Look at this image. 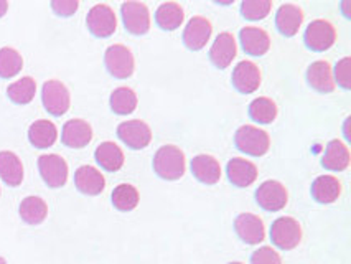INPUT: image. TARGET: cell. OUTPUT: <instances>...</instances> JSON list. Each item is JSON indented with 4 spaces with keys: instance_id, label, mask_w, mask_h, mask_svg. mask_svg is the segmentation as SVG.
Returning <instances> with one entry per match:
<instances>
[{
    "instance_id": "1",
    "label": "cell",
    "mask_w": 351,
    "mask_h": 264,
    "mask_svg": "<svg viewBox=\"0 0 351 264\" xmlns=\"http://www.w3.org/2000/svg\"><path fill=\"white\" fill-rule=\"evenodd\" d=\"M154 169L163 180H178L185 173V154L175 145H163L155 154Z\"/></svg>"
},
{
    "instance_id": "2",
    "label": "cell",
    "mask_w": 351,
    "mask_h": 264,
    "mask_svg": "<svg viewBox=\"0 0 351 264\" xmlns=\"http://www.w3.org/2000/svg\"><path fill=\"white\" fill-rule=\"evenodd\" d=\"M236 147L241 152L252 157H261L271 147V137L266 131L256 128V125H241L234 136Z\"/></svg>"
},
{
    "instance_id": "3",
    "label": "cell",
    "mask_w": 351,
    "mask_h": 264,
    "mask_svg": "<svg viewBox=\"0 0 351 264\" xmlns=\"http://www.w3.org/2000/svg\"><path fill=\"white\" fill-rule=\"evenodd\" d=\"M271 239L280 250H293V248L299 246L302 239L300 223L292 217L277 218L271 226Z\"/></svg>"
},
{
    "instance_id": "4",
    "label": "cell",
    "mask_w": 351,
    "mask_h": 264,
    "mask_svg": "<svg viewBox=\"0 0 351 264\" xmlns=\"http://www.w3.org/2000/svg\"><path fill=\"white\" fill-rule=\"evenodd\" d=\"M104 63L114 78L119 80H125L132 76L134 68H136L134 55L124 45H112V47H109L106 50Z\"/></svg>"
},
{
    "instance_id": "5",
    "label": "cell",
    "mask_w": 351,
    "mask_h": 264,
    "mask_svg": "<svg viewBox=\"0 0 351 264\" xmlns=\"http://www.w3.org/2000/svg\"><path fill=\"white\" fill-rule=\"evenodd\" d=\"M42 101L45 109H47L51 116L66 115L69 104H71V97H69L68 88L58 80H50L43 84Z\"/></svg>"
},
{
    "instance_id": "6",
    "label": "cell",
    "mask_w": 351,
    "mask_h": 264,
    "mask_svg": "<svg viewBox=\"0 0 351 264\" xmlns=\"http://www.w3.org/2000/svg\"><path fill=\"white\" fill-rule=\"evenodd\" d=\"M40 176L51 189H60L68 182V164L58 154H45L38 158Z\"/></svg>"
},
{
    "instance_id": "7",
    "label": "cell",
    "mask_w": 351,
    "mask_h": 264,
    "mask_svg": "<svg viewBox=\"0 0 351 264\" xmlns=\"http://www.w3.org/2000/svg\"><path fill=\"white\" fill-rule=\"evenodd\" d=\"M89 32L97 38H108L111 36L117 28V19L114 10L106 3H97L88 12L86 17Z\"/></svg>"
},
{
    "instance_id": "8",
    "label": "cell",
    "mask_w": 351,
    "mask_h": 264,
    "mask_svg": "<svg viewBox=\"0 0 351 264\" xmlns=\"http://www.w3.org/2000/svg\"><path fill=\"white\" fill-rule=\"evenodd\" d=\"M257 205L266 211H280L289 202L285 187L277 180H266L256 190Z\"/></svg>"
},
{
    "instance_id": "9",
    "label": "cell",
    "mask_w": 351,
    "mask_h": 264,
    "mask_svg": "<svg viewBox=\"0 0 351 264\" xmlns=\"http://www.w3.org/2000/svg\"><path fill=\"white\" fill-rule=\"evenodd\" d=\"M122 22L132 35H145L150 30V14L145 3L125 2L121 7Z\"/></svg>"
},
{
    "instance_id": "10",
    "label": "cell",
    "mask_w": 351,
    "mask_h": 264,
    "mask_svg": "<svg viewBox=\"0 0 351 264\" xmlns=\"http://www.w3.org/2000/svg\"><path fill=\"white\" fill-rule=\"evenodd\" d=\"M337 40L335 27L326 20H313L305 30V45L313 51H326Z\"/></svg>"
},
{
    "instance_id": "11",
    "label": "cell",
    "mask_w": 351,
    "mask_h": 264,
    "mask_svg": "<svg viewBox=\"0 0 351 264\" xmlns=\"http://www.w3.org/2000/svg\"><path fill=\"white\" fill-rule=\"evenodd\" d=\"M117 136H119V139L125 145H129L134 150L145 149L150 144V141H152V131H150L149 124L138 119L125 121V123L119 124Z\"/></svg>"
},
{
    "instance_id": "12",
    "label": "cell",
    "mask_w": 351,
    "mask_h": 264,
    "mask_svg": "<svg viewBox=\"0 0 351 264\" xmlns=\"http://www.w3.org/2000/svg\"><path fill=\"white\" fill-rule=\"evenodd\" d=\"M234 230L238 237L247 245H259L266 239V228L257 215L241 213L234 220Z\"/></svg>"
},
{
    "instance_id": "13",
    "label": "cell",
    "mask_w": 351,
    "mask_h": 264,
    "mask_svg": "<svg viewBox=\"0 0 351 264\" xmlns=\"http://www.w3.org/2000/svg\"><path fill=\"white\" fill-rule=\"evenodd\" d=\"M238 53V47H236V40L230 32H223L216 36L213 47L210 50V58L216 68L224 70L232 63Z\"/></svg>"
},
{
    "instance_id": "14",
    "label": "cell",
    "mask_w": 351,
    "mask_h": 264,
    "mask_svg": "<svg viewBox=\"0 0 351 264\" xmlns=\"http://www.w3.org/2000/svg\"><path fill=\"white\" fill-rule=\"evenodd\" d=\"M211 32H213V27H211L210 20L205 17H193L183 32V43L193 51L202 50L206 47Z\"/></svg>"
},
{
    "instance_id": "15",
    "label": "cell",
    "mask_w": 351,
    "mask_h": 264,
    "mask_svg": "<svg viewBox=\"0 0 351 264\" xmlns=\"http://www.w3.org/2000/svg\"><path fill=\"white\" fill-rule=\"evenodd\" d=\"M232 86L243 95H251L261 86V71L252 62H241L232 71Z\"/></svg>"
},
{
    "instance_id": "16",
    "label": "cell",
    "mask_w": 351,
    "mask_h": 264,
    "mask_svg": "<svg viewBox=\"0 0 351 264\" xmlns=\"http://www.w3.org/2000/svg\"><path fill=\"white\" fill-rule=\"evenodd\" d=\"M93 139V128L83 119H69L63 125L61 141L71 149H83Z\"/></svg>"
},
{
    "instance_id": "17",
    "label": "cell",
    "mask_w": 351,
    "mask_h": 264,
    "mask_svg": "<svg viewBox=\"0 0 351 264\" xmlns=\"http://www.w3.org/2000/svg\"><path fill=\"white\" fill-rule=\"evenodd\" d=\"M302 23H304V12L299 5L284 3L279 7L276 15V25L277 30L284 36H293L299 34Z\"/></svg>"
},
{
    "instance_id": "18",
    "label": "cell",
    "mask_w": 351,
    "mask_h": 264,
    "mask_svg": "<svg viewBox=\"0 0 351 264\" xmlns=\"http://www.w3.org/2000/svg\"><path fill=\"white\" fill-rule=\"evenodd\" d=\"M75 185L84 195H99L106 189V178L99 170L91 165H81L75 173Z\"/></svg>"
},
{
    "instance_id": "19",
    "label": "cell",
    "mask_w": 351,
    "mask_h": 264,
    "mask_svg": "<svg viewBox=\"0 0 351 264\" xmlns=\"http://www.w3.org/2000/svg\"><path fill=\"white\" fill-rule=\"evenodd\" d=\"M239 40L244 51L252 56L266 55L271 48V38H269L267 32L259 27H244L239 32Z\"/></svg>"
},
{
    "instance_id": "20",
    "label": "cell",
    "mask_w": 351,
    "mask_h": 264,
    "mask_svg": "<svg viewBox=\"0 0 351 264\" xmlns=\"http://www.w3.org/2000/svg\"><path fill=\"white\" fill-rule=\"evenodd\" d=\"M191 172L202 184L215 185L221 178V165L215 157L199 154L191 160Z\"/></svg>"
},
{
    "instance_id": "21",
    "label": "cell",
    "mask_w": 351,
    "mask_h": 264,
    "mask_svg": "<svg viewBox=\"0 0 351 264\" xmlns=\"http://www.w3.org/2000/svg\"><path fill=\"white\" fill-rule=\"evenodd\" d=\"M226 172L228 178L232 182V185L241 187V189L252 185L257 178V167L252 162L246 160V158H231L228 162Z\"/></svg>"
},
{
    "instance_id": "22",
    "label": "cell",
    "mask_w": 351,
    "mask_h": 264,
    "mask_svg": "<svg viewBox=\"0 0 351 264\" xmlns=\"http://www.w3.org/2000/svg\"><path fill=\"white\" fill-rule=\"evenodd\" d=\"M307 80L308 84L318 93H332L335 89V80H333V70L328 62L312 63L307 70Z\"/></svg>"
},
{
    "instance_id": "23",
    "label": "cell",
    "mask_w": 351,
    "mask_h": 264,
    "mask_svg": "<svg viewBox=\"0 0 351 264\" xmlns=\"http://www.w3.org/2000/svg\"><path fill=\"white\" fill-rule=\"evenodd\" d=\"M0 178L9 187H19L23 180L22 160L10 150L0 152Z\"/></svg>"
},
{
    "instance_id": "24",
    "label": "cell",
    "mask_w": 351,
    "mask_h": 264,
    "mask_svg": "<svg viewBox=\"0 0 351 264\" xmlns=\"http://www.w3.org/2000/svg\"><path fill=\"white\" fill-rule=\"evenodd\" d=\"M322 165L332 172H343L350 165V150L341 141L335 139L326 145L325 156L322 158Z\"/></svg>"
},
{
    "instance_id": "25",
    "label": "cell",
    "mask_w": 351,
    "mask_h": 264,
    "mask_svg": "<svg viewBox=\"0 0 351 264\" xmlns=\"http://www.w3.org/2000/svg\"><path fill=\"white\" fill-rule=\"evenodd\" d=\"M28 139L36 149H48L58 139V129L51 121H35L28 129Z\"/></svg>"
},
{
    "instance_id": "26",
    "label": "cell",
    "mask_w": 351,
    "mask_h": 264,
    "mask_svg": "<svg viewBox=\"0 0 351 264\" xmlns=\"http://www.w3.org/2000/svg\"><path fill=\"white\" fill-rule=\"evenodd\" d=\"M312 195L318 203H333L340 198L341 184L337 177L322 176L312 184Z\"/></svg>"
},
{
    "instance_id": "27",
    "label": "cell",
    "mask_w": 351,
    "mask_h": 264,
    "mask_svg": "<svg viewBox=\"0 0 351 264\" xmlns=\"http://www.w3.org/2000/svg\"><path fill=\"white\" fill-rule=\"evenodd\" d=\"M95 158L97 164L108 172H117L124 165V152L114 142H103L97 145Z\"/></svg>"
},
{
    "instance_id": "28",
    "label": "cell",
    "mask_w": 351,
    "mask_h": 264,
    "mask_svg": "<svg viewBox=\"0 0 351 264\" xmlns=\"http://www.w3.org/2000/svg\"><path fill=\"white\" fill-rule=\"evenodd\" d=\"M19 213L20 218L28 225H40L48 217V205L43 198L32 195V197L23 198L20 203Z\"/></svg>"
},
{
    "instance_id": "29",
    "label": "cell",
    "mask_w": 351,
    "mask_h": 264,
    "mask_svg": "<svg viewBox=\"0 0 351 264\" xmlns=\"http://www.w3.org/2000/svg\"><path fill=\"white\" fill-rule=\"evenodd\" d=\"M183 19H185L183 9L175 2L162 3L155 12V22L162 30H177L183 23Z\"/></svg>"
},
{
    "instance_id": "30",
    "label": "cell",
    "mask_w": 351,
    "mask_h": 264,
    "mask_svg": "<svg viewBox=\"0 0 351 264\" xmlns=\"http://www.w3.org/2000/svg\"><path fill=\"white\" fill-rule=\"evenodd\" d=\"M137 108V95L130 88L121 86L114 89L111 95V109L116 115H132Z\"/></svg>"
},
{
    "instance_id": "31",
    "label": "cell",
    "mask_w": 351,
    "mask_h": 264,
    "mask_svg": "<svg viewBox=\"0 0 351 264\" xmlns=\"http://www.w3.org/2000/svg\"><path fill=\"white\" fill-rule=\"evenodd\" d=\"M36 93V83L34 78L25 76V78L15 81L7 88V96L12 103L15 104H28L34 101Z\"/></svg>"
},
{
    "instance_id": "32",
    "label": "cell",
    "mask_w": 351,
    "mask_h": 264,
    "mask_svg": "<svg viewBox=\"0 0 351 264\" xmlns=\"http://www.w3.org/2000/svg\"><path fill=\"white\" fill-rule=\"evenodd\" d=\"M111 200L112 205L119 211H132L138 205L141 197H138L137 189L134 185L121 184L112 190Z\"/></svg>"
},
{
    "instance_id": "33",
    "label": "cell",
    "mask_w": 351,
    "mask_h": 264,
    "mask_svg": "<svg viewBox=\"0 0 351 264\" xmlns=\"http://www.w3.org/2000/svg\"><path fill=\"white\" fill-rule=\"evenodd\" d=\"M23 68L22 55L14 48L5 47L0 50V78L10 80L17 76Z\"/></svg>"
},
{
    "instance_id": "34",
    "label": "cell",
    "mask_w": 351,
    "mask_h": 264,
    "mask_svg": "<svg viewBox=\"0 0 351 264\" xmlns=\"http://www.w3.org/2000/svg\"><path fill=\"white\" fill-rule=\"evenodd\" d=\"M249 116L259 124H271L277 116V106L271 97H257L249 106Z\"/></svg>"
},
{
    "instance_id": "35",
    "label": "cell",
    "mask_w": 351,
    "mask_h": 264,
    "mask_svg": "<svg viewBox=\"0 0 351 264\" xmlns=\"http://www.w3.org/2000/svg\"><path fill=\"white\" fill-rule=\"evenodd\" d=\"M272 10L271 0H244L241 3V14L247 20H263Z\"/></svg>"
},
{
    "instance_id": "36",
    "label": "cell",
    "mask_w": 351,
    "mask_h": 264,
    "mask_svg": "<svg viewBox=\"0 0 351 264\" xmlns=\"http://www.w3.org/2000/svg\"><path fill=\"white\" fill-rule=\"evenodd\" d=\"M251 264H282V258L274 248L263 246L252 253Z\"/></svg>"
},
{
    "instance_id": "37",
    "label": "cell",
    "mask_w": 351,
    "mask_h": 264,
    "mask_svg": "<svg viewBox=\"0 0 351 264\" xmlns=\"http://www.w3.org/2000/svg\"><path fill=\"white\" fill-rule=\"evenodd\" d=\"M333 80L335 83H338V86H341L343 89L351 88V60L348 56L337 63Z\"/></svg>"
},
{
    "instance_id": "38",
    "label": "cell",
    "mask_w": 351,
    "mask_h": 264,
    "mask_svg": "<svg viewBox=\"0 0 351 264\" xmlns=\"http://www.w3.org/2000/svg\"><path fill=\"white\" fill-rule=\"evenodd\" d=\"M51 9L60 17H71L80 9V2L77 0H53Z\"/></svg>"
},
{
    "instance_id": "39",
    "label": "cell",
    "mask_w": 351,
    "mask_h": 264,
    "mask_svg": "<svg viewBox=\"0 0 351 264\" xmlns=\"http://www.w3.org/2000/svg\"><path fill=\"white\" fill-rule=\"evenodd\" d=\"M7 10H9V2H5V0H0V19L7 14Z\"/></svg>"
},
{
    "instance_id": "40",
    "label": "cell",
    "mask_w": 351,
    "mask_h": 264,
    "mask_svg": "<svg viewBox=\"0 0 351 264\" xmlns=\"http://www.w3.org/2000/svg\"><path fill=\"white\" fill-rule=\"evenodd\" d=\"M0 264H7V261L2 258V256H0Z\"/></svg>"
},
{
    "instance_id": "41",
    "label": "cell",
    "mask_w": 351,
    "mask_h": 264,
    "mask_svg": "<svg viewBox=\"0 0 351 264\" xmlns=\"http://www.w3.org/2000/svg\"><path fill=\"white\" fill-rule=\"evenodd\" d=\"M228 264H243V263H238V261H234V263H228Z\"/></svg>"
}]
</instances>
